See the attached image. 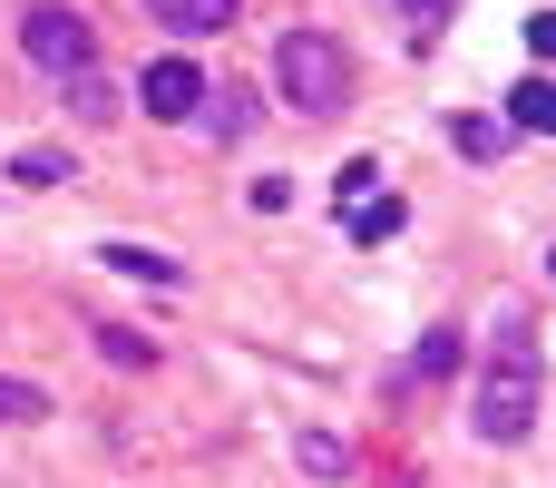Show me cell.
<instances>
[{"label":"cell","instance_id":"obj_1","mask_svg":"<svg viewBox=\"0 0 556 488\" xmlns=\"http://www.w3.org/2000/svg\"><path fill=\"white\" fill-rule=\"evenodd\" d=\"M547 411V362H538V323L528 313H498L489 333V362H479V401H469V430L489 450H518Z\"/></svg>","mask_w":556,"mask_h":488},{"label":"cell","instance_id":"obj_2","mask_svg":"<svg viewBox=\"0 0 556 488\" xmlns=\"http://www.w3.org/2000/svg\"><path fill=\"white\" fill-rule=\"evenodd\" d=\"M274 88H283L293 117H332L352 98V49L332 29H283L274 39Z\"/></svg>","mask_w":556,"mask_h":488},{"label":"cell","instance_id":"obj_3","mask_svg":"<svg viewBox=\"0 0 556 488\" xmlns=\"http://www.w3.org/2000/svg\"><path fill=\"white\" fill-rule=\"evenodd\" d=\"M20 59L49 68V78H78V68H98V20L68 10V0H29L20 10Z\"/></svg>","mask_w":556,"mask_h":488},{"label":"cell","instance_id":"obj_4","mask_svg":"<svg viewBox=\"0 0 556 488\" xmlns=\"http://www.w3.org/2000/svg\"><path fill=\"white\" fill-rule=\"evenodd\" d=\"M137 108H147L156 127H186V117H205V68H195V59H156V68L137 78Z\"/></svg>","mask_w":556,"mask_h":488},{"label":"cell","instance_id":"obj_5","mask_svg":"<svg viewBox=\"0 0 556 488\" xmlns=\"http://www.w3.org/2000/svg\"><path fill=\"white\" fill-rule=\"evenodd\" d=\"M147 20H156L166 39H215V29L244 20V0H147Z\"/></svg>","mask_w":556,"mask_h":488},{"label":"cell","instance_id":"obj_6","mask_svg":"<svg viewBox=\"0 0 556 488\" xmlns=\"http://www.w3.org/2000/svg\"><path fill=\"white\" fill-rule=\"evenodd\" d=\"M508 127H528V137H556V68H528V78L508 88Z\"/></svg>","mask_w":556,"mask_h":488},{"label":"cell","instance_id":"obj_7","mask_svg":"<svg viewBox=\"0 0 556 488\" xmlns=\"http://www.w3.org/2000/svg\"><path fill=\"white\" fill-rule=\"evenodd\" d=\"M59 108L78 117V127H108L127 98H117V78H98V68H78V78H59Z\"/></svg>","mask_w":556,"mask_h":488},{"label":"cell","instance_id":"obj_8","mask_svg":"<svg viewBox=\"0 0 556 488\" xmlns=\"http://www.w3.org/2000/svg\"><path fill=\"white\" fill-rule=\"evenodd\" d=\"M108 254V274H127V284H156V293H176L186 284V264L176 254H156V245H98Z\"/></svg>","mask_w":556,"mask_h":488},{"label":"cell","instance_id":"obj_9","mask_svg":"<svg viewBox=\"0 0 556 488\" xmlns=\"http://www.w3.org/2000/svg\"><path fill=\"white\" fill-rule=\"evenodd\" d=\"M0 176H10V186H29V196H49V186H68L78 166H68V147H20Z\"/></svg>","mask_w":556,"mask_h":488},{"label":"cell","instance_id":"obj_10","mask_svg":"<svg viewBox=\"0 0 556 488\" xmlns=\"http://www.w3.org/2000/svg\"><path fill=\"white\" fill-rule=\"evenodd\" d=\"M508 137H518L508 117H450V147H459V157H479V166H489V157H508Z\"/></svg>","mask_w":556,"mask_h":488},{"label":"cell","instance_id":"obj_11","mask_svg":"<svg viewBox=\"0 0 556 488\" xmlns=\"http://www.w3.org/2000/svg\"><path fill=\"white\" fill-rule=\"evenodd\" d=\"M401 225H410V205H401V196H371V205H352V235H362V245H391Z\"/></svg>","mask_w":556,"mask_h":488},{"label":"cell","instance_id":"obj_12","mask_svg":"<svg viewBox=\"0 0 556 488\" xmlns=\"http://www.w3.org/2000/svg\"><path fill=\"white\" fill-rule=\"evenodd\" d=\"M459 372V333L440 323V333H420V352H410V381H450Z\"/></svg>","mask_w":556,"mask_h":488},{"label":"cell","instance_id":"obj_13","mask_svg":"<svg viewBox=\"0 0 556 488\" xmlns=\"http://www.w3.org/2000/svg\"><path fill=\"white\" fill-rule=\"evenodd\" d=\"M381 196V157H352L342 176H332V205H371Z\"/></svg>","mask_w":556,"mask_h":488},{"label":"cell","instance_id":"obj_14","mask_svg":"<svg viewBox=\"0 0 556 488\" xmlns=\"http://www.w3.org/2000/svg\"><path fill=\"white\" fill-rule=\"evenodd\" d=\"M450 10H459V0H401V20H410V49H440Z\"/></svg>","mask_w":556,"mask_h":488},{"label":"cell","instance_id":"obj_15","mask_svg":"<svg viewBox=\"0 0 556 488\" xmlns=\"http://www.w3.org/2000/svg\"><path fill=\"white\" fill-rule=\"evenodd\" d=\"M98 352H108V362H127V372H147V362H156V342H137L127 323H98Z\"/></svg>","mask_w":556,"mask_h":488},{"label":"cell","instance_id":"obj_16","mask_svg":"<svg viewBox=\"0 0 556 488\" xmlns=\"http://www.w3.org/2000/svg\"><path fill=\"white\" fill-rule=\"evenodd\" d=\"M303 470H313V479H342V470H352V450H342V440H323V430H303Z\"/></svg>","mask_w":556,"mask_h":488},{"label":"cell","instance_id":"obj_17","mask_svg":"<svg viewBox=\"0 0 556 488\" xmlns=\"http://www.w3.org/2000/svg\"><path fill=\"white\" fill-rule=\"evenodd\" d=\"M39 411H49L39 381H0V421H39Z\"/></svg>","mask_w":556,"mask_h":488},{"label":"cell","instance_id":"obj_18","mask_svg":"<svg viewBox=\"0 0 556 488\" xmlns=\"http://www.w3.org/2000/svg\"><path fill=\"white\" fill-rule=\"evenodd\" d=\"M528 59L556 68V10H528Z\"/></svg>","mask_w":556,"mask_h":488},{"label":"cell","instance_id":"obj_19","mask_svg":"<svg viewBox=\"0 0 556 488\" xmlns=\"http://www.w3.org/2000/svg\"><path fill=\"white\" fill-rule=\"evenodd\" d=\"M215 98H225V108H205V127H215V137H244V117H254V108H244L235 88H215Z\"/></svg>","mask_w":556,"mask_h":488},{"label":"cell","instance_id":"obj_20","mask_svg":"<svg viewBox=\"0 0 556 488\" xmlns=\"http://www.w3.org/2000/svg\"><path fill=\"white\" fill-rule=\"evenodd\" d=\"M547 274H556V254H547Z\"/></svg>","mask_w":556,"mask_h":488}]
</instances>
